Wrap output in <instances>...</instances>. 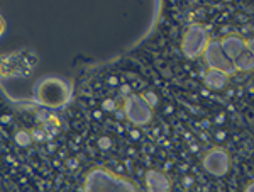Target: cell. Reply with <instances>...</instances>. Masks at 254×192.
<instances>
[{"instance_id":"cell-12","label":"cell","mask_w":254,"mask_h":192,"mask_svg":"<svg viewBox=\"0 0 254 192\" xmlns=\"http://www.w3.org/2000/svg\"><path fill=\"white\" fill-rule=\"evenodd\" d=\"M46 129L44 128H41V129H32L31 134H32V138H34V141H43V140H46Z\"/></svg>"},{"instance_id":"cell-19","label":"cell","mask_w":254,"mask_h":192,"mask_svg":"<svg viewBox=\"0 0 254 192\" xmlns=\"http://www.w3.org/2000/svg\"><path fill=\"white\" fill-rule=\"evenodd\" d=\"M68 163H69V167H71V169H73V167H76V165H75V163H76L75 160H69Z\"/></svg>"},{"instance_id":"cell-16","label":"cell","mask_w":254,"mask_h":192,"mask_svg":"<svg viewBox=\"0 0 254 192\" xmlns=\"http://www.w3.org/2000/svg\"><path fill=\"white\" fill-rule=\"evenodd\" d=\"M100 146H102V148H109V146H110V140H109V138H104V140H100Z\"/></svg>"},{"instance_id":"cell-7","label":"cell","mask_w":254,"mask_h":192,"mask_svg":"<svg viewBox=\"0 0 254 192\" xmlns=\"http://www.w3.org/2000/svg\"><path fill=\"white\" fill-rule=\"evenodd\" d=\"M146 187L149 192H168L171 184L168 177L159 170H147L146 172Z\"/></svg>"},{"instance_id":"cell-9","label":"cell","mask_w":254,"mask_h":192,"mask_svg":"<svg viewBox=\"0 0 254 192\" xmlns=\"http://www.w3.org/2000/svg\"><path fill=\"white\" fill-rule=\"evenodd\" d=\"M227 79L229 75L225 72H220V70H214V68H210V70L207 72L205 79V85L208 89H212V91H219V89L225 87V84H227Z\"/></svg>"},{"instance_id":"cell-18","label":"cell","mask_w":254,"mask_h":192,"mask_svg":"<svg viewBox=\"0 0 254 192\" xmlns=\"http://www.w3.org/2000/svg\"><path fill=\"white\" fill-rule=\"evenodd\" d=\"M246 192H254V181L249 182L248 186H246Z\"/></svg>"},{"instance_id":"cell-3","label":"cell","mask_w":254,"mask_h":192,"mask_svg":"<svg viewBox=\"0 0 254 192\" xmlns=\"http://www.w3.org/2000/svg\"><path fill=\"white\" fill-rule=\"evenodd\" d=\"M124 114L134 126H144L153 119V107L147 104L142 96L130 94L124 100Z\"/></svg>"},{"instance_id":"cell-10","label":"cell","mask_w":254,"mask_h":192,"mask_svg":"<svg viewBox=\"0 0 254 192\" xmlns=\"http://www.w3.org/2000/svg\"><path fill=\"white\" fill-rule=\"evenodd\" d=\"M234 65L237 70H243V72L254 70V53L246 46V50L241 51L234 58Z\"/></svg>"},{"instance_id":"cell-11","label":"cell","mask_w":254,"mask_h":192,"mask_svg":"<svg viewBox=\"0 0 254 192\" xmlns=\"http://www.w3.org/2000/svg\"><path fill=\"white\" fill-rule=\"evenodd\" d=\"M14 140H15V143H17L19 146H29L34 138H32V134L29 131H24V129H20V131L15 133Z\"/></svg>"},{"instance_id":"cell-6","label":"cell","mask_w":254,"mask_h":192,"mask_svg":"<svg viewBox=\"0 0 254 192\" xmlns=\"http://www.w3.org/2000/svg\"><path fill=\"white\" fill-rule=\"evenodd\" d=\"M203 169L207 170L210 175H215V177H222L229 172V165H231V158H229V153L225 148H220V146H215V148L208 150V152L203 155Z\"/></svg>"},{"instance_id":"cell-5","label":"cell","mask_w":254,"mask_h":192,"mask_svg":"<svg viewBox=\"0 0 254 192\" xmlns=\"http://www.w3.org/2000/svg\"><path fill=\"white\" fill-rule=\"evenodd\" d=\"M203 56H205L207 65L210 68H214V70L225 72L227 75H232L234 72H237L234 60L225 53L220 41H208Z\"/></svg>"},{"instance_id":"cell-14","label":"cell","mask_w":254,"mask_h":192,"mask_svg":"<svg viewBox=\"0 0 254 192\" xmlns=\"http://www.w3.org/2000/svg\"><path fill=\"white\" fill-rule=\"evenodd\" d=\"M48 122H49V124H53V126H56V128H58V126L61 124L60 119L55 116V114H49V116H48Z\"/></svg>"},{"instance_id":"cell-17","label":"cell","mask_w":254,"mask_h":192,"mask_svg":"<svg viewBox=\"0 0 254 192\" xmlns=\"http://www.w3.org/2000/svg\"><path fill=\"white\" fill-rule=\"evenodd\" d=\"M246 46H248L249 50H251V51L254 53V38H251L249 41H246Z\"/></svg>"},{"instance_id":"cell-15","label":"cell","mask_w":254,"mask_h":192,"mask_svg":"<svg viewBox=\"0 0 254 192\" xmlns=\"http://www.w3.org/2000/svg\"><path fill=\"white\" fill-rule=\"evenodd\" d=\"M104 109H105V111H114V109H116V104H114V100H105L104 102Z\"/></svg>"},{"instance_id":"cell-1","label":"cell","mask_w":254,"mask_h":192,"mask_svg":"<svg viewBox=\"0 0 254 192\" xmlns=\"http://www.w3.org/2000/svg\"><path fill=\"white\" fill-rule=\"evenodd\" d=\"M83 189L88 192H134L137 189L130 181L104 167L92 169L85 177Z\"/></svg>"},{"instance_id":"cell-2","label":"cell","mask_w":254,"mask_h":192,"mask_svg":"<svg viewBox=\"0 0 254 192\" xmlns=\"http://www.w3.org/2000/svg\"><path fill=\"white\" fill-rule=\"evenodd\" d=\"M69 99V87L64 80L48 77L36 85V100L46 107H61Z\"/></svg>"},{"instance_id":"cell-8","label":"cell","mask_w":254,"mask_h":192,"mask_svg":"<svg viewBox=\"0 0 254 192\" xmlns=\"http://www.w3.org/2000/svg\"><path fill=\"white\" fill-rule=\"evenodd\" d=\"M220 43H222L225 53H227L232 60H234L241 51L246 50V41L241 39L239 36H227V38H224Z\"/></svg>"},{"instance_id":"cell-4","label":"cell","mask_w":254,"mask_h":192,"mask_svg":"<svg viewBox=\"0 0 254 192\" xmlns=\"http://www.w3.org/2000/svg\"><path fill=\"white\" fill-rule=\"evenodd\" d=\"M207 44H208L207 31L203 29L202 26H198V24H193V26L188 27L185 36H183L182 50L185 53L187 58L195 60V58H198L200 55H203Z\"/></svg>"},{"instance_id":"cell-13","label":"cell","mask_w":254,"mask_h":192,"mask_svg":"<svg viewBox=\"0 0 254 192\" xmlns=\"http://www.w3.org/2000/svg\"><path fill=\"white\" fill-rule=\"evenodd\" d=\"M142 97H144V100L151 105V107H154V105L158 104V97H156V94H154V92H146Z\"/></svg>"}]
</instances>
